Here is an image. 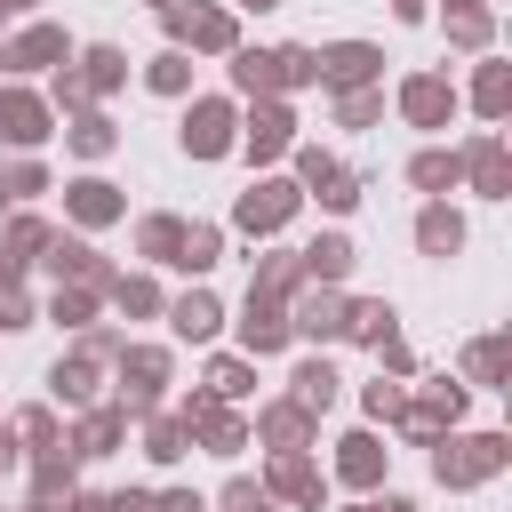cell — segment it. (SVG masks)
<instances>
[{
  "instance_id": "cell-29",
  "label": "cell",
  "mask_w": 512,
  "mask_h": 512,
  "mask_svg": "<svg viewBox=\"0 0 512 512\" xmlns=\"http://www.w3.org/2000/svg\"><path fill=\"white\" fill-rule=\"evenodd\" d=\"M144 456H160V464H176V456H184V416H176V424L160 416V424H152V448H144Z\"/></svg>"
},
{
  "instance_id": "cell-15",
  "label": "cell",
  "mask_w": 512,
  "mask_h": 512,
  "mask_svg": "<svg viewBox=\"0 0 512 512\" xmlns=\"http://www.w3.org/2000/svg\"><path fill=\"white\" fill-rule=\"evenodd\" d=\"M288 128H296V120H288V112H280V104H264V112H256V120H248V152H256V160H272V152H280V144H288Z\"/></svg>"
},
{
  "instance_id": "cell-27",
  "label": "cell",
  "mask_w": 512,
  "mask_h": 512,
  "mask_svg": "<svg viewBox=\"0 0 512 512\" xmlns=\"http://www.w3.org/2000/svg\"><path fill=\"white\" fill-rule=\"evenodd\" d=\"M504 88H512V80H504V64H488V72H480V88H472V104L496 120V112H504Z\"/></svg>"
},
{
  "instance_id": "cell-21",
  "label": "cell",
  "mask_w": 512,
  "mask_h": 512,
  "mask_svg": "<svg viewBox=\"0 0 512 512\" xmlns=\"http://www.w3.org/2000/svg\"><path fill=\"white\" fill-rule=\"evenodd\" d=\"M456 168H464L456 152H416V168H408V176H416L424 192H440V184H456Z\"/></svg>"
},
{
  "instance_id": "cell-42",
  "label": "cell",
  "mask_w": 512,
  "mask_h": 512,
  "mask_svg": "<svg viewBox=\"0 0 512 512\" xmlns=\"http://www.w3.org/2000/svg\"><path fill=\"white\" fill-rule=\"evenodd\" d=\"M360 512H376V504H360Z\"/></svg>"
},
{
  "instance_id": "cell-38",
  "label": "cell",
  "mask_w": 512,
  "mask_h": 512,
  "mask_svg": "<svg viewBox=\"0 0 512 512\" xmlns=\"http://www.w3.org/2000/svg\"><path fill=\"white\" fill-rule=\"evenodd\" d=\"M152 512H208V504H200V496H192V488H168V496H160V504H152Z\"/></svg>"
},
{
  "instance_id": "cell-34",
  "label": "cell",
  "mask_w": 512,
  "mask_h": 512,
  "mask_svg": "<svg viewBox=\"0 0 512 512\" xmlns=\"http://www.w3.org/2000/svg\"><path fill=\"white\" fill-rule=\"evenodd\" d=\"M208 384H216L224 400H240V392H248V368H240V360H216V368H208Z\"/></svg>"
},
{
  "instance_id": "cell-4",
  "label": "cell",
  "mask_w": 512,
  "mask_h": 512,
  "mask_svg": "<svg viewBox=\"0 0 512 512\" xmlns=\"http://www.w3.org/2000/svg\"><path fill=\"white\" fill-rule=\"evenodd\" d=\"M168 32L176 40H200V48H232V16H216L200 0H168Z\"/></svg>"
},
{
  "instance_id": "cell-22",
  "label": "cell",
  "mask_w": 512,
  "mask_h": 512,
  "mask_svg": "<svg viewBox=\"0 0 512 512\" xmlns=\"http://www.w3.org/2000/svg\"><path fill=\"white\" fill-rule=\"evenodd\" d=\"M144 80H152L160 96H184V80H192V64H184V56L168 48V56H152V72H144Z\"/></svg>"
},
{
  "instance_id": "cell-44",
  "label": "cell",
  "mask_w": 512,
  "mask_h": 512,
  "mask_svg": "<svg viewBox=\"0 0 512 512\" xmlns=\"http://www.w3.org/2000/svg\"><path fill=\"white\" fill-rule=\"evenodd\" d=\"M0 200H8V192H0Z\"/></svg>"
},
{
  "instance_id": "cell-16",
  "label": "cell",
  "mask_w": 512,
  "mask_h": 512,
  "mask_svg": "<svg viewBox=\"0 0 512 512\" xmlns=\"http://www.w3.org/2000/svg\"><path fill=\"white\" fill-rule=\"evenodd\" d=\"M328 400H336V368H328V360H304V368H296V408L312 416V408H328Z\"/></svg>"
},
{
  "instance_id": "cell-26",
  "label": "cell",
  "mask_w": 512,
  "mask_h": 512,
  "mask_svg": "<svg viewBox=\"0 0 512 512\" xmlns=\"http://www.w3.org/2000/svg\"><path fill=\"white\" fill-rule=\"evenodd\" d=\"M280 496H304V504H312V496H320V472H312L304 456H288V464H280Z\"/></svg>"
},
{
  "instance_id": "cell-24",
  "label": "cell",
  "mask_w": 512,
  "mask_h": 512,
  "mask_svg": "<svg viewBox=\"0 0 512 512\" xmlns=\"http://www.w3.org/2000/svg\"><path fill=\"white\" fill-rule=\"evenodd\" d=\"M136 240H144V256H168V264H176V240H184V224H168V216H152V224H144Z\"/></svg>"
},
{
  "instance_id": "cell-33",
  "label": "cell",
  "mask_w": 512,
  "mask_h": 512,
  "mask_svg": "<svg viewBox=\"0 0 512 512\" xmlns=\"http://www.w3.org/2000/svg\"><path fill=\"white\" fill-rule=\"evenodd\" d=\"M496 368H504V336H480V344H472V376H480V384H488V376H496Z\"/></svg>"
},
{
  "instance_id": "cell-11",
  "label": "cell",
  "mask_w": 512,
  "mask_h": 512,
  "mask_svg": "<svg viewBox=\"0 0 512 512\" xmlns=\"http://www.w3.org/2000/svg\"><path fill=\"white\" fill-rule=\"evenodd\" d=\"M240 336H248V352H280V344H288V320H280V304H272V296H248V320H240Z\"/></svg>"
},
{
  "instance_id": "cell-9",
  "label": "cell",
  "mask_w": 512,
  "mask_h": 512,
  "mask_svg": "<svg viewBox=\"0 0 512 512\" xmlns=\"http://www.w3.org/2000/svg\"><path fill=\"white\" fill-rule=\"evenodd\" d=\"M56 56H64V32H56V24L24 32L16 48H0V64H8V72H40V64H56Z\"/></svg>"
},
{
  "instance_id": "cell-12",
  "label": "cell",
  "mask_w": 512,
  "mask_h": 512,
  "mask_svg": "<svg viewBox=\"0 0 512 512\" xmlns=\"http://www.w3.org/2000/svg\"><path fill=\"white\" fill-rule=\"evenodd\" d=\"M96 360H104V336H96L88 352H72V360H56V376H48V384H56L64 400H88V392H96Z\"/></svg>"
},
{
  "instance_id": "cell-31",
  "label": "cell",
  "mask_w": 512,
  "mask_h": 512,
  "mask_svg": "<svg viewBox=\"0 0 512 512\" xmlns=\"http://www.w3.org/2000/svg\"><path fill=\"white\" fill-rule=\"evenodd\" d=\"M224 512H280V504H272L264 488H248V480H232V488H224Z\"/></svg>"
},
{
  "instance_id": "cell-20",
  "label": "cell",
  "mask_w": 512,
  "mask_h": 512,
  "mask_svg": "<svg viewBox=\"0 0 512 512\" xmlns=\"http://www.w3.org/2000/svg\"><path fill=\"white\" fill-rule=\"evenodd\" d=\"M472 176H480V192H488V200L504 192V144H496V136H480V144H472Z\"/></svg>"
},
{
  "instance_id": "cell-28",
  "label": "cell",
  "mask_w": 512,
  "mask_h": 512,
  "mask_svg": "<svg viewBox=\"0 0 512 512\" xmlns=\"http://www.w3.org/2000/svg\"><path fill=\"white\" fill-rule=\"evenodd\" d=\"M72 152H88V160H96V152H112V120H96V112H88V120L72 128Z\"/></svg>"
},
{
  "instance_id": "cell-17",
  "label": "cell",
  "mask_w": 512,
  "mask_h": 512,
  "mask_svg": "<svg viewBox=\"0 0 512 512\" xmlns=\"http://www.w3.org/2000/svg\"><path fill=\"white\" fill-rule=\"evenodd\" d=\"M336 472H344V480H360V488H368V480H376V472H384V448H376V440H368V432H352V440H344V456H336Z\"/></svg>"
},
{
  "instance_id": "cell-32",
  "label": "cell",
  "mask_w": 512,
  "mask_h": 512,
  "mask_svg": "<svg viewBox=\"0 0 512 512\" xmlns=\"http://www.w3.org/2000/svg\"><path fill=\"white\" fill-rule=\"evenodd\" d=\"M40 184H48V176H40V168H32V160H16V168H8V176H0V192H16V200H32V192H40Z\"/></svg>"
},
{
  "instance_id": "cell-40",
  "label": "cell",
  "mask_w": 512,
  "mask_h": 512,
  "mask_svg": "<svg viewBox=\"0 0 512 512\" xmlns=\"http://www.w3.org/2000/svg\"><path fill=\"white\" fill-rule=\"evenodd\" d=\"M240 8H280V0H240Z\"/></svg>"
},
{
  "instance_id": "cell-19",
  "label": "cell",
  "mask_w": 512,
  "mask_h": 512,
  "mask_svg": "<svg viewBox=\"0 0 512 512\" xmlns=\"http://www.w3.org/2000/svg\"><path fill=\"white\" fill-rule=\"evenodd\" d=\"M296 328H304V336H336V328H344V304H336V296H304V304H296Z\"/></svg>"
},
{
  "instance_id": "cell-8",
  "label": "cell",
  "mask_w": 512,
  "mask_h": 512,
  "mask_svg": "<svg viewBox=\"0 0 512 512\" xmlns=\"http://www.w3.org/2000/svg\"><path fill=\"white\" fill-rule=\"evenodd\" d=\"M288 208H296V184H256V192H240V224H248V232H272Z\"/></svg>"
},
{
  "instance_id": "cell-14",
  "label": "cell",
  "mask_w": 512,
  "mask_h": 512,
  "mask_svg": "<svg viewBox=\"0 0 512 512\" xmlns=\"http://www.w3.org/2000/svg\"><path fill=\"white\" fill-rule=\"evenodd\" d=\"M304 272H312V280H344V272H352V240H344V232L312 240V248H304Z\"/></svg>"
},
{
  "instance_id": "cell-3",
  "label": "cell",
  "mask_w": 512,
  "mask_h": 512,
  "mask_svg": "<svg viewBox=\"0 0 512 512\" xmlns=\"http://www.w3.org/2000/svg\"><path fill=\"white\" fill-rule=\"evenodd\" d=\"M376 64H384V56H376L368 40H336L328 56H312V80H328V88H360Z\"/></svg>"
},
{
  "instance_id": "cell-35",
  "label": "cell",
  "mask_w": 512,
  "mask_h": 512,
  "mask_svg": "<svg viewBox=\"0 0 512 512\" xmlns=\"http://www.w3.org/2000/svg\"><path fill=\"white\" fill-rule=\"evenodd\" d=\"M56 488H72V456H40V496H56Z\"/></svg>"
},
{
  "instance_id": "cell-36",
  "label": "cell",
  "mask_w": 512,
  "mask_h": 512,
  "mask_svg": "<svg viewBox=\"0 0 512 512\" xmlns=\"http://www.w3.org/2000/svg\"><path fill=\"white\" fill-rule=\"evenodd\" d=\"M120 304H128V312H152L160 288H152V280H120Z\"/></svg>"
},
{
  "instance_id": "cell-5",
  "label": "cell",
  "mask_w": 512,
  "mask_h": 512,
  "mask_svg": "<svg viewBox=\"0 0 512 512\" xmlns=\"http://www.w3.org/2000/svg\"><path fill=\"white\" fill-rule=\"evenodd\" d=\"M400 104H408V120H416V128H440V120L456 112V88H448L440 72H416V80L400 88Z\"/></svg>"
},
{
  "instance_id": "cell-39",
  "label": "cell",
  "mask_w": 512,
  "mask_h": 512,
  "mask_svg": "<svg viewBox=\"0 0 512 512\" xmlns=\"http://www.w3.org/2000/svg\"><path fill=\"white\" fill-rule=\"evenodd\" d=\"M8 464H16V448H8V440H0V472H8Z\"/></svg>"
},
{
  "instance_id": "cell-13",
  "label": "cell",
  "mask_w": 512,
  "mask_h": 512,
  "mask_svg": "<svg viewBox=\"0 0 512 512\" xmlns=\"http://www.w3.org/2000/svg\"><path fill=\"white\" fill-rule=\"evenodd\" d=\"M72 216H80V224H112V216H120V192H112L104 176H80V184H72Z\"/></svg>"
},
{
  "instance_id": "cell-1",
  "label": "cell",
  "mask_w": 512,
  "mask_h": 512,
  "mask_svg": "<svg viewBox=\"0 0 512 512\" xmlns=\"http://www.w3.org/2000/svg\"><path fill=\"white\" fill-rule=\"evenodd\" d=\"M496 464H504V440H496V432H480V440H456V448H440V456H432V472H440L448 488H464V480H488Z\"/></svg>"
},
{
  "instance_id": "cell-6",
  "label": "cell",
  "mask_w": 512,
  "mask_h": 512,
  "mask_svg": "<svg viewBox=\"0 0 512 512\" xmlns=\"http://www.w3.org/2000/svg\"><path fill=\"white\" fill-rule=\"evenodd\" d=\"M216 320H224V304H216L208 288H192V296H176V304H168V328H176V336H192V344H208V336H216Z\"/></svg>"
},
{
  "instance_id": "cell-43",
  "label": "cell",
  "mask_w": 512,
  "mask_h": 512,
  "mask_svg": "<svg viewBox=\"0 0 512 512\" xmlns=\"http://www.w3.org/2000/svg\"><path fill=\"white\" fill-rule=\"evenodd\" d=\"M32 512H48V504H32Z\"/></svg>"
},
{
  "instance_id": "cell-25",
  "label": "cell",
  "mask_w": 512,
  "mask_h": 512,
  "mask_svg": "<svg viewBox=\"0 0 512 512\" xmlns=\"http://www.w3.org/2000/svg\"><path fill=\"white\" fill-rule=\"evenodd\" d=\"M112 440H120V416H88L80 424V456H112Z\"/></svg>"
},
{
  "instance_id": "cell-18",
  "label": "cell",
  "mask_w": 512,
  "mask_h": 512,
  "mask_svg": "<svg viewBox=\"0 0 512 512\" xmlns=\"http://www.w3.org/2000/svg\"><path fill=\"white\" fill-rule=\"evenodd\" d=\"M176 264H184V272H208V264H216V224H184Z\"/></svg>"
},
{
  "instance_id": "cell-37",
  "label": "cell",
  "mask_w": 512,
  "mask_h": 512,
  "mask_svg": "<svg viewBox=\"0 0 512 512\" xmlns=\"http://www.w3.org/2000/svg\"><path fill=\"white\" fill-rule=\"evenodd\" d=\"M0 328H32V304L16 288H0Z\"/></svg>"
},
{
  "instance_id": "cell-7",
  "label": "cell",
  "mask_w": 512,
  "mask_h": 512,
  "mask_svg": "<svg viewBox=\"0 0 512 512\" xmlns=\"http://www.w3.org/2000/svg\"><path fill=\"white\" fill-rule=\"evenodd\" d=\"M0 136H8V144H40V136H48V112H40V96L8 88V96H0Z\"/></svg>"
},
{
  "instance_id": "cell-41",
  "label": "cell",
  "mask_w": 512,
  "mask_h": 512,
  "mask_svg": "<svg viewBox=\"0 0 512 512\" xmlns=\"http://www.w3.org/2000/svg\"><path fill=\"white\" fill-rule=\"evenodd\" d=\"M0 8H32V0H0Z\"/></svg>"
},
{
  "instance_id": "cell-2",
  "label": "cell",
  "mask_w": 512,
  "mask_h": 512,
  "mask_svg": "<svg viewBox=\"0 0 512 512\" xmlns=\"http://www.w3.org/2000/svg\"><path fill=\"white\" fill-rule=\"evenodd\" d=\"M184 152H192V160H216V152H232V104L200 96V104L184 112Z\"/></svg>"
},
{
  "instance_id": "cell-30",
  "label": "cell",
  "mask_w": 512,
  "mask_h": 512,
  "mask_svg": "<svg viewBox=\"0 0 512 512\" xmlns=\"http://www.w3.org/2000/svg\"><path fill=\"white\" fill-rule=\"evenodd\" d=\"M128 64H120V48H88V88H112Z\"/></svg>"
},
{
  "instance_id": "cell-10",
  "label": "cell",
  "mask_w": 512,
  "mask_h": 512,
  "mask_svg": "<svg viewBox=\"0 0 512 512\" xmlns=\"http://www.w3.org/2000/svg\"><path fill=\"white\" fill-rule=\"evenodd\" d=\"M416 248H424V256H456V248H464V216H456V208H424V216H416Z\"/></svg>"
},
{
  "instance_id": "cell-23",
  "label": "cell",
  "mask_w": 512,
  "mask_h": 512,
  "mask_svg": "<svg viewBox=\"0 0 512 512\" xmlns=\"http://www.w3.org/2000/svg\"><path fill=\"white\" fill-rule=\"evenodd\" d=\"M352 336H368V344H392V304H352Z\"/></svg>"
}]
</instances>
